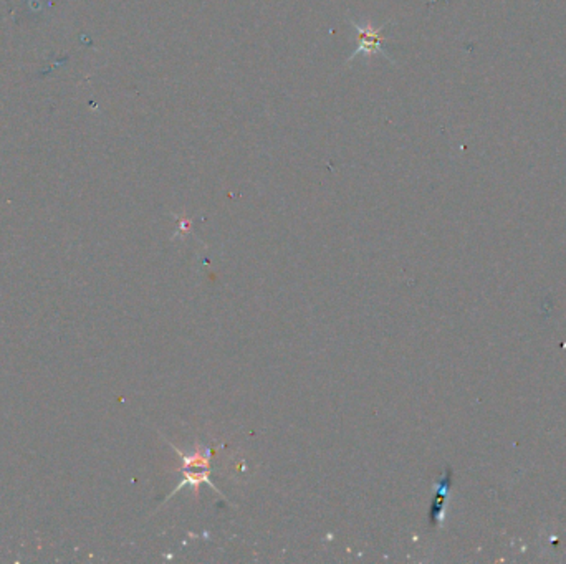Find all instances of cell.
I'll return each mask as SVG.
<instances>
[{
  "instance_id": "2",
  "label": "cell",
  "mask_w": 566,
  "mask_h": 564,
  "mask_svg": "<svg viewBox=\"0 0 566 564\" xmlns=\"http://www.w3.org/2000/svg\"><path fill=\"white\" fill-rule=\"evenodd\" d=\"M180 473L184 475V480L180 482L178 487H176V490L171 493L169 499L174 495V493L183 490L184 487H192L194 496H199V487L204 485V483H207V485H211L214 490L219 491L217 487L212 485L211 478H209L211 477V470H201V468H184V470H180Z\"/></svg>"
},
{
  "instance_id": "1",
  "label": "cell",
  "mask_w": 566,
  "mask_h": 564,
  "mask_svg": "<svg viewBox=\"0 0 566 564\" xmlns=\"http://www.w3.org/2000/svg\"><path fill=\"white\" fill-rule=\"evenodd\" d=\"M350 23L356 28L358 32V49L355 50V54L350 56L348 61H353L358 56H374V55H383L386 60H391L386 51L383 50V44L386 42V37H384V30L389 25V22L383 23V25H373L371 22L366 23H358L353 18H350Z\"/></svg>"
}]
</instances>
